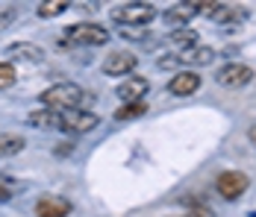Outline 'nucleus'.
<instances>
[{
    "label": "nucleus",
    "mask_w": 256,
    "mask_h": 217,
    "mask_svg": "<svg viewBox=\"0 0 256 217\" xmlns=\"http://www.w3.org/2000/svg\"><path fill=\"white\" fill-rule=\"evenodd\" d=\"M42 106L44 109H53V112H68V109H80V103L86 100V91L74 85V82H56L50 88H44L42 94Z\"/></svg>",
    "instance_id": "f257e3e1"
},
{
    "label": "nucleus",
    "mask_w": 256,
    "mask_h": 217,
    "mask_svg": "<svg viewBox=\"0 0 256 217\" xmlns=\"http://www.w3.org/2000/svg\"><path fill=\"white\" fill-rule=\"evenodd\" d=\"M65 41L68 44H86V47H100L109 41V32L106 26L100 24H92V21H80V24H71L65 32Z\"/></svg>",
    "instance_id": "f03ea898"
},
{
    "label": "nucleus",
    "mask_w": 256,
    "mask_h": 217,
    "mask_svg": "<svg viewBox=\"0 0 256 217\" xmlns=\"http://www.w3.org/2000/svg\"><path fill=\"white\" fill-rule=\"evenodd\" d=\"M109 15L121 26H148L156 18V9L150 3H124V6H115Z\"/></svg>",
    "instance_id": "7ed1b4c3"
},
{
    "label": "nucleus",
    "mask_w": 256,
    "mask_h": 217,
    "mask_svg": "<svg viewBox=\"0 0 256 217\" xmlns=\"http://www.w3.org/2000/svg\"><path fill=\"white\" fill-rule=\"evenodd\" d=\"M248 185H250V179L242 173V170H224V173H218V179H215V191L218 197H224V200H238L242 194L248 191Z\"/></svg>",
    "instance_id": "20e7f679"
},
{
    "label": "nucleus",
    "mask_w": 256,
    "mask_h": 217,
    "mask_svg": "<svg viewBox=\"0 0 256 217\" xmlns=\"http://www.w3.org/2000/svg\"><path fill=\"white\" fill-rule=\"evenodd\" d=\"M59 121H62V129L68 132H92L100 126V118L88 109H68V112H59Z\"/></svg>",
    "instance_id": "39448f33"
},
{
    "label": "nucleus",
    "mask_w": 256,
    "mask_h": 217,
    "mask_svg": "<svg viewBox=\"0 0 256 217\" xmlns=\"http://www.w3.org/2000/svg\"><path fill=\"white\" fill-rule=\"evenodd\" d=\"M138 68V56L130 50H115L103 59V73L106 76H130Z\"/></svg>",
    "instance_id": "423d86ee"
},
{
    "label": "nucleus",
    "mask_w": 256,
    "mask_h": 217,
    "mask_svg": "<svg viewBox=\"0 0 256 217\" xmlns=\"http://www.w3.org/2000/svg\"><path fill=\"white\" fill-rule=\"evenodd\" d=\"M218 82H221L224 88H244V85L254 82V68L238 65V62H230V65H224V68L218 71Z\"/></svg>",
    "instance_id": "0eeeda50"
},
{
    "label": "nucleus",
    "mask_w": 256,
    "mask_h": 217,
    "mask_svg": "<svg viewBox=\"0 0 256 217\" xmlns=\"http://www.w3.org/2000/svg\"><path fill=\"white\" fill-rule=\"evenodd\" d=\"M71 212H74L71 200L56 197V194H48V197H42L36 203V217H68Z\"/></svg>",
    "instance_id": "6e6552de"
},
{
    "label": "nucleus",
    "mask_w": 256,
    "mask_h": 217,
    "mask_svg": "<svg viewBox=\"0 0 256 217\" xmlns=\"http://www.w3.org/2000/svg\"><path fill=\"white\" fill-rule=\"evenodd\" d=\"M200 73H194V71H180L171 76V82H168V91L174 97H192L198 88H200Z\"/></svg>",
    "instance_id": "1a4fd4ad"
},
{
    "label": "nucleus",
    "mask_w": 256,
    "mask_h": 217,
    "mask_svg": "<svg viewBox=\"0 0 256 217\" xmlns=\"http://www.w3.org/2000/svg\"><path fill=\"white\" fill-rule=\"evenodd\" d=\"M148 91H150V82H148L144 76H130L127 82L118 85V97H121L124 103H138V100H144Z\"/></svg>",
    "instance_id": "9d476101"
},
{
    "label": "nucleus",
    "mask_w": 256,
    "mask_h": 217,
    "mask_svg": "<svg viewBox=\"0 0 256 217\" xmlns=\"http://www.w3.org/2000/svg\"><path fill=\"white\" fill-rule=\"evenodd\" d=\"M6 53L15 56V59H26V62H42L44 59V50L38 44H32V41H15V44L6 47Z\"/></svg>",
    "instance_id": "9b49d317"
},
{
    "label": "nucleus",
    "mask_w": 256,
    "mask_h": 217,
    "mask_svg": "<svg viewBox=\"0 0 256 217\" xmlns=\"http://www.w3.org/2000/svg\"><path fill=\"white\" fill-rule=\"evenodd\" d=\"M26 121L32 123L36 129H62V121H59V112H53V109H36V112H30V118Z\"/></svg>",
    "instance_id": "f8f14e48"
},
{
    "label": "nucleus",
    "mask_w": 256,
    "mask_h": 217,
    "mask_svg": "<svg viewBox=\"0 0 256 217\" xmlns=\"http://www.w3.org/2000/svg\"><path fill=\"white\" fill-rule=\"evenodd\" d=\"M180 59H182V65H209V62L215 59V50L206 47V44H194V47L182 50Z\"/></svg>",
    "instance_id": "ddd939ff"
},
{
    "label": "nucleus",
    "mask_w": 256,
    "mask_h": 217,
    "mask_svg": "<svg viewBox=\"0 0 256 217\" xmlns=\"http://www.w3.org/2000/svg\"><path fill=\"white\" fill-rule=\"evenodd\" d=\"M209 18L215 24H236L244 18V9H236V6H227V3H215V9L209 12Z\"/></svg>",
    "instance_id": "4468645a"
},
{
    "label": "nucleus",
    "mask_w": 256,
    "mask_h": 217,
    "mask_svg": "<svg viewBox=\"0 0 256 217\" xmlns=\"http://www.w3.org/2000/svg\"><path fill=\"white\" fill-rule=\"evenodd\" d=\"M26 147L24 135H15V132H0V156H18Z\"/></svg>",
    "instance_id": "2eb2a0df"
},
{
    "label": "nucleus",
    "mask_w": 256,
    "mask_h": 217,
    "mask_svg": "<svg viewBox=\"0 0 256 217\" xmlns=\"http://www.w3.org/2000/svg\"><path fill=\"white\" fill-rule=\"evenodd\" d=\"M194 15H198V12H194L192 3H180V6H171V9L165 12V21H168V24H188Z\"/></svg>",
    "instance_id": "dca6fc26"
},
{
    "label": "nucleus",
    "mask_w": 256,
    "mask_h": 217,
    "mask_svg": "<svg viewBox=\"0 0 256 217\" xmlns=\"http://www.w3.org/2000/svg\"><path fill=\"white\" fill-rule=\"evenodd\" d=\"M148 112V103L144 100H138V103H124L118 112H115V121H136V118H142Z\"/></svg>",
    "instance_id": "f3484780"
},
{
    "label": "nucleus",
    "mask_w": 256,
    "mask_h": 217,
    "mask_svg": "<svg viewBox=\"0 0 256 217\" xmlns=\"http://www.w3.org/2000/svg\"><path fill=\"white\" fill-rule=\"evenodd\" d=\"M180 203H182V206L188 209V217H215V212H212V209H209L206 203H200L198 197H182Z\"/></svg>",
    "instance_id": "a211bd4d"
},
{
    "label": "nucleus",
    "mask_w": 256,
    "mask_h": 217,
    "mask_svg": "<svg viewBox=\"0 0 256 217\" xmlns=\"http://www.w3.org/2000/svg\"><path fill=\"white\" fill-rule=\"evenodd\" d=\"M65 9H68L65 0H48V3H38V6H36V15H38V18H56V15H62Z\"/></svg>",
    "instance_id": "6ab92c4d"
},
{
    "label": "nucleus",
    "mask_w": 256,
    "mask_h": 217,
    "mask_svg": "<svg viewBox=\"0 0 256 217\" xmlns=\"http://www.w3.org/2000/svg\"><path fill=\"white\" fill-rule=\"evenodd\" d=\"M171 41H174V44H180L182 50L200 44V41H198V32H194V29H186V26H180V29H174V32H171Z\"/></svg>",
    "instance_id": "aec40b11"
},
{
    "label": "nucleus",
    "mask_w": 256,
    "mask_h": 217,
    "mask_svg": "<svg viewBox=\"0 0 256 217\" xmlns=\"http://www.w3.org/2000/svg\"><path fill=\"white\" fill-rule=\"evenodd\" d=\"M15 82V68L12 62H0V88H9Z\"/></svg>",
    "instance_id": "412c9836"
},
{
    "label": "nucleus",
    "mask_w": 256,
    "mask_h": 217,
    "mask_svg": "<svg viewBox=\"0 0 256 217\" xmlns=\"http://www.w3.org/2000/svg\"><path fill=\"white\" fill-rule=\"evenodd\" d=\"M180 65H182V59L174 56V53H165V56L156 62V68H159V71H174V68H180Z\"/></svg>",
    "instance_id": "4be33fe9"
},
{
    "label": "nucleus",
    "mask_w": 256,
    "mask_h": 217,
    "mask_svg": "<svg viewBox=\"0 0 256 217\" xmlns=\"http://www.w3.org/2000/svg\"><path fill=\"white\" fill-rule=\"evenodd\" d=\"M15 21V9L9 6V9H0V29H6V26Z\"/></svg>",
    "instance_id": "5701e85b"
},
{
    "label": "nucleus",
    "mask_w": 256,
    "mask_h": 217,
    "mask_svg": "<svg viewBox=\"0 0 256 217\" xmlns=\"http://www.w3.org/2000/svg\"><path fill=\"white\" fill-rule=\"evenodd\" d=\"M12 200V185L6 179H0V203H9Z\"/></svg>",
    "instance_id": "b1692460"
},
{
    "label": "nucleus",
    "mask_w": 256,
    "mask_h": 217,
    "mask_svg": "<svg viewBox=\"0 0 256 217\" xmlns=\"http://www.w3.org/2000/svg\"><path fill=\"white\" fill-rule=\"evenodd\" d=\"M71 150H74L71 144H59L56 147V156H71Z\"/></svg>",
    "instance_id": "393cba45"
},
{
    "label": "nucleus",
    "mask_w": 256,
    "mask_h": 217,
    "mask_svg": "<svg viewBox=\"0 0 256 217\" xmlns=\"http://www.w3.org/2000/svg\"><path fill=\"white\" fill-rule=\"evenodd\" d=\"M248 138H250V141H254V144H256V123H254V126H250V129H248Z\"/></svg>",
    "instance_id": "a878e982"
}]
</instances>
